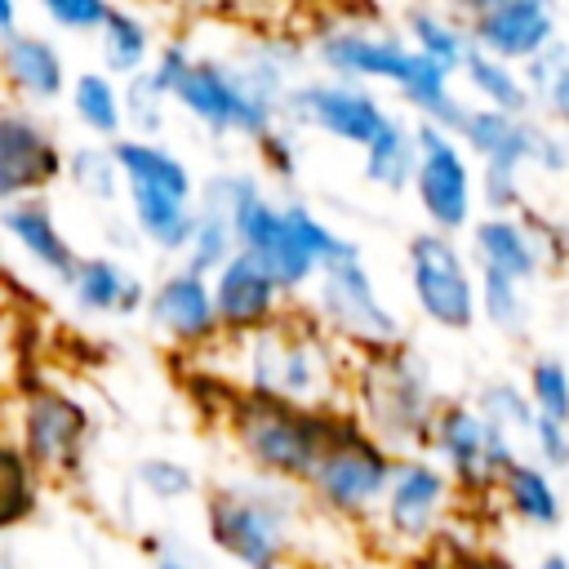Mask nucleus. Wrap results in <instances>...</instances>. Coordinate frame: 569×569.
I'll use <instances>...</instances> for the list:
<instances>
[{"mask_svg": "<svg viewBox=\"0 0 569 569\" xmlns=\"http://www.w3.org/2000/svg\"><path fill=\"white\" fill-rule=\"evenodd\" d=\"M302 62H307V53H302V44H293V40H258V44H249V49L236 58V67L244 71V80H249L267 102H276L280 111H284L289 89L302 80V76H298Z\"/></svg>", "mask_w": 569, "mask_h": 569, "instance_id": "2f4dec72", "label": "nucleus"}, {"mask_svg": "<svg viewBox=\"0 0 569 569\" xmlns=\"http://www.w3.org/2000/svg\"><path fill=\"white\" fill-rule=\"evenodd\" d=\"M413 173H418V120L391 111L378 138L360 151V178L387 196H400L413 187Z\"/></svg>", "mask_w": 569, "mask_h": 569, "instance_id": "bb28decb", "label": "nucleus"}, {"mask_svg": "<svg viewBox=\"0 0 569 569\" xmlns=\"http://www.w3.org/2000/svg\"><path fill=\"white\" fill-rule=\"evenodd\" d=\"M538 418H556V422H569V365L556 356V351H538L529 356L525 373H520Z\"/></svg>", "mask_w": 569, "mask_h": 569, "instance_id": "4c0bfd02", "label": "nucleus"}, {"mask_svg": "<svg viewBox=\"0 0 569 569\" xmlns=\"http://www.w3.org/2000/svg\"><path fill=\"white\" fill-rule=\"evenodd\" d=\"M13 440L44 476V485H76L89 467L93 449V413L89 405L58 382H27L18 391V431Z\"/></svg>", "mask_w": 569, "mask_h": 569, "instance_id": "6e6552de", "label": "nucleus"}, {"mask_svg": "<svg viewBox=\"0 0 569 569\" xmlns=\"http://www.w3.org/2000/svg\"><path fill=\"white\" fill-rule=\"evenodd\" d=\"M67 107L93 142H116V138L129 133V124H124V84L116 76H107L102 67H89V71L71 76Z\"/></svg>", "mask_w": 569, "mask_h": 569, "instance_id": "cd10ccee", "label": "nucleus"}, {"mask_svg": "<svg viewBox=\"0 0 569 569\" xmlns=\"http://www.w3.org/2000/svg\"><path fill=\"white\" fill-rule=\"evenodd\" d=\"M338 409H307V405H293V400L236 391L222 427H227L236 453L249 462L253 476L284 480V485L302 489L316 458L325 453V445L333 436Z\"/></svg>", "mask_w": 569, "mask_h": 569, "instance_id": "39448f33", "label": "nucleus"}, {"mask_svg": "<svg viewBox=\"0 0 569 569\" xmlns=\"http://www.w3.org/2000/svg\"><path fill=\"white\" fill-rule=\"evenodd\" d=\"M405 280L413 311L445 329V333H467L480 320V276L471 262V249L436 227H422L405 244Z\"/></svg>", "mask_w": 569, "mask_h": 569, "instance_id": "0eeeda50", "label": "nucleus"}, {"mask_svg": "<svg viewBox=\"0 0 569 569\" xmlns=\"http://www.w3.org/2000/svg\"><path fill=\"white\" fill-rule=\"evenodd\" d=\"M476 196H480V213H525V173L520 169H502V164H480L476 173Z\"/></svg>", "mask_w": 569, "mask_h": 569, "instance_id": "ea45409f", "label": "nucleus"}, {"mask_svg": "<svg viewBox=\"0 0 569 569\" xmlns=\"http://www.w3.org/2000/svg\"><path fill=\"white\" fill-rule=\"evenodd\" d=\"M565 4H569V0H565Z\"/></svg>", "mask_w": 569, "mask_h": 569, "instance_id": "5fc2aeb1", "label": "nucleus"}, {"mask_svg": "<svg viewBox=\"0 0 569 569\" xmlns=\"http://www.w3.org/2000/svg\"><path fill=\"white\" fill-rule=\"evenodd\" d=\"M462 147L480 164H502V169H538V173H565L569 169V138L560 124L493 107H467L458 124Z\"/></svg>", "mask_w": 569, "mask_h": 569, "instance_id": "4468645a", "label": "nucleus"}, {"mask_svg": "<svg viewBox=\"0 0 569 569\" xmlns=\"http://www.w3.org/2000/svg\"><path fill=\"white\" fill-rule=\"evenodd\" d=\"M93 40H98L102 71L116 76V80H133V76H142V71L151 67L156 49H160L156 36H151V27H147V18L133 13V9H124V4L111 9V18L102 22V31H98Z\"/></svg>", "mask_w": 569, "mask_h": 569, "instance_id": "c85d7f7f", "label": "nucleus"}, {"mask_svg": "<svg viewBox=\"0 0 569 569\" xmlns=\"http://www.w3.org/2000/svg\"><path fill=\"white\" fill-rule=\"evenodd\" d=\"M209 280H213V307H218V325H222L227 342L253 338V333L280 325L293 311L289 293L280 289V280L258 258H249L240 249Z\"/></svg>", "mask_w": 569, "mask_h": 569, "instance_id": "6ab92c4d", "label": "nucleus"}, {"mask_svg": "<svg viewBox=\"0 0 569 569\" xmlns=\"http://www.w3.org/2000/svg\"><path fill=\"white\" fill-rule=\"evenodd\" d=\"M0 569H18V560H13V556H9L4 547H0Z\"/></svg>", "mask_w": 569, "mask_h": 569, "instance_id": "864d4df0", "label": "nucleus"}, {"mask_svg": "<svg viewBox=\"0 0 569 569\" xmlns=\"http://www.w3.org/2000/svg\"><path fill=\"white\" fill-rule=\"evenodd\" d=\"M22 365V320L13 293L0 284V382H9Z\"/></svg>", "mask_w": 569, "mask_h": 569, "instance_id": "49530a36", "label": "nucleus"}, {"mask_svg": "<svg viewBox=\"0 0 569 569\" xmlns=\"http://www.w3.org/2000/svg\"><path fill=\"white\" fill-rule=\"evenodd\" d=\"M493 493H498L502 511H507L516 525L538 529V533L560 529V525H565V516H569V493H565L560 476H556V471H547L542 462L525 458V453L502 471V480H498V489H493Z\"/></svg>", "mask_w": 569, "mask_h": 569, "instance_id": "393cba45", "label": "nucleus"}, {"mask_svg": "<svg viewBox=\"0 0 569 569\" xmlns=\"http://www.w3.org/2000/svg\"><path fill=\"white\" fill-rule=\"evenodd\" d=\"M307 293H311L307 311L316 316V325L329 329L351 356L405 342V320L387 302V293L378 289V280H373V271L365 267L360 253L342 258V262H329Z\"/></svg>", "mask_w": 569, "mask_h": 569, "instance_id": "1a4fd4ad", "label": "nucleus"}, {"mask_svg": "<svg viewBox=\"0 0 569 569\" xmlns=\"http://www.w3.org/2000/svg\"><path fill=\"white\" fill-rule=\"evenodd\" d=\"M413 204L427 227L462 236L480 218V196H476V164L471 151L453 129L422 124L418 120V173H413Z\"/></svg>", "mask_w": 569, "mask_h": 569, "instance_id": "f8f14e48", "label": "nucleus"}, {"mask_svg": "<svg viewBox=\"0 0 569 569\" xmlns=\"http://www.w3.org/2000/svg\"><path fill=\"white\" fill-rule=\"evenodd\" d=\"M67 89H71V71L53 36L18 31L0 40V93H4L0 102L40 111V107L67 102Z\"/></svg>", "mask_w": 569, "mask_h": 569, "instance_id": "412c9836", "label": "nucleus"}, {"mask_svg": "<svg viewBox=\"0 0 569 569\" xmlns=\"http://www.w3.org/2000/svg\"><path fill=\"white\" fill-rule=\"evenodd\" d=\"M67 298L80 316H138L147 311L151 284L116 253H84L67 280Z\"/></svg>", "mask_w": 569, "mask_h": 569, "instance_id": "b1692460", "label": "nucleus"}, {"mask_svg": "<svg viewBox=\"0 0 569 569\" xmlns=\"http://www.w3.org/2000/svg\"><path fill=\"white\" fill-rule=\"evenodd\" d=\"M44 502V476L31 467L13 436H0V538L31 525Z\"/></svg>", "mask_w": 569, "mask_h": 569, "instance_id": "c756f323", "label": "nucleus"}, {"mask_svg": "<svg viewBox=\"0 0 569 569\" xmlns=\"http://www.w3.org/2000/svg\"><path fill=\"white\" fill-rule=\"evenodd\" d=\"M476 49L525 67L533 53H542L551 40H560V0H502L485 18L471 22Z\"/></svg>", "mask_w": 569, "mask_h": 569, "instance_id": "4be33fe9", "label": "nucleus"}, {"mask_svg": "<svg viewBox=\"0 0 569 569\" xmlns=\"http://www.w3.org/2000/svg\"><path fill=\"white\" fill-rule=\"evenodd\" d=\"M133 485L151 502H160V507H173V502H187V498L200 493V476L182 458H173V453H147V458H138Z\"/></svg>", "mask_w": 569, "mask_h": 569, "instance_id": "e433bc0d", "label": "nucleus"}, {"mask_svg": "<svg viewBox=\"0 0 569 569\" xmlns=\"http://www.w3.org/2000/svg\"><path fill=\"white\" fill-rule=\"evenodd\" d=\"M453 480L449 471L431 458V453H405L396 458L387 498L378 507V525L396 538V542H422L436 533V525L445 520L449 502H453Z\"/></svg>", "mask_w": 569, "mask_h": 569, "instance_id": "a211bd4d", "label": "nucleus"}, {"mask_svg": "<svg viewBox=\"0 0 569 569\" xmlns=\"http://www.w3.org/2000/svg\"><path fill=\"white\" fill-rule=\"evenodd\" d=\"M169 107H173V102H169L164 93H156L142 76L124 80V124H129V133H138V138H160Z\"/></svg>", "mask_w": 569, "mask_h": 569, "instance_id": "a19ab883", "label": "nucleus"}, {"mask_svg": "<svg viewBox=\"0 0 569 569\" xmlns=\"http://www.w3.org/2000/svg\"><path fill=\"white\" fill-rule=\"evenodd\" d=\"M67 182L84 200H93V204H116L124 196V178H120V164H116L111 142L67 147Z\"/></svg>", "mask_w": 569, "mask_h": 569, "instance_id": "473e14b6", "label": "nucleus"}, {"mask_svg": "<svg viewBox=\"0 0 569 569\" xmlns=\"http://www.w3.org/2000/svg\"><path fill=\"white\" fill-rule=\"evenodd\" d=\"M236 253V231H231V218L213 204H196V227H191V244L182 253V267L200 271V276H213L227 258Z\"/></svg>", "mask_w": 569, "mask_h": 569, "instance_id": "c9c22d12", "label": "nucleus"}, {"mask_svg": "<svg viewBox=\"0 0 569 569\" xmlns=\"http://www.w3.org/2000/svg\"><path fill=\"white\" fill-rule=\"evenodd\" d=\"M467 249L476 271L489 276H507L520 284H533L547 276L551 253H547V236L533 209L525 213H480L467 227Z\"/></svg>", "mask_w": 569, "mask_h": 569, "instance_id": "aec40b11", "label": "nucleus"}, {"mask_svg": "<svg viewBox=\"0 0 569 569\" xmlns=\"http://www.w3.org/2000/svg\"><path fill=\"white\" fill-rule=\"evenodd\" d=\"M0 231H4V240H9L40 276L58 280L62 289H67V280L76 276L80 258H84V253L71 244V236L62 231V222H58V213H53V204H49L44 196L18 200V204H0Z\"/></svg>", "mask_w": 569, "mask_h": 569, "instance_id": "5701e85b", "label": "nucleus"}, {"mask_svg": "<svg viewBox=\"0 0 569 569\" xmlns=\"http://www.w3.org/2000/svg\"><path fill=\"white\" fill-rule=\"evenodd\" d=\"M413 58L418 53L409 49L405 36L382 27H360V22H333L311 40V62L320 67V76L356 80V84L400 89Z\"/></svg>", "mask_w": 569, "mask_h": 569, "instance_id": "dca6fc26", "label": "nucleus"}, {"mask_svg": "<svg viewBox=\"0 0 569 569\" xmlns=\"http://www.w3.org/2000/svg\"><path fill=\"white\" fill-rule=\"evenodd\" d=\"M302 489L267 476L227 480L204 493V533L236 569H284L298 547Z\"/></svg>", "mask_w": 569, "mask_h": 569, "instance_id": "7ed1b4c3", "label": "nucleus"}, {"mask_svg": "<svg viewBox=\"0 0 569 569\" xmlns=\"http://www.w3.org/2000/svg\"><path fill=\"white\" fill-rule=\"evenodd\" d=\"M471 89V107H493V111H511V116H529L533 111V93L520 76V67L476 49L458 76Z\"/></svg>", "mask_w": 569, "mask_h": 569, "instance_id": "7c9ffc66", "label": "nucleus"}, {"mask_svg": "<svg viewBox=\"0 0 569 569\" xmlns=\"http://www.w3.org/2000/svg\"><path fill=\"white\" fill-rule=\"evenodd\" d=\"M142 316L169 347L191 351V356L218 351L227 342L222 325H218V307H213V280L182 262L151 280V298H147Z\"/></svg>", "mask_w": 569, "mask_h": 569, "instance_id": "f3484780", "label": "nucleus"}, {"mask_svg": "<svg viewBox=\"0 0 569 569\" xmlns=\"http://www.w3.org/2000/svg\"><path fill=\"white\" fill-rule=\"evenodd\" d=\"M173 107L187 120H196L204 133L244 138V142H258L267 129H276L284 120V111L276 102H267L244 80L236 58H213V53L191 58V67L182 71V80L173 89Z\"/></svg>", "mask_w": 569, "mask_h": 569, "instance_id": "9d476101", "label": "nucleus"}, {"mask_svg": "<svg viewBox=\"0 0 569 569\" xmlns=\"http://www.w3.org/2000/svg\"><path fill=\"white\" fill-rule=\"evenodd\" d=\"M258 160H262V173L267 178H276V182H293L298 178V169H302V147H298V129L293 124H276V129H267L258 142Z\"/></svg>", "mask_w": 569, "mask_h": 569, "instance_id": "79ce46f5", "label": "nucleus"}, {"mask_svg": "<svg viewBox=\"0 0 569 569\" xmlns=\"http://www.w3.org/2000/svg\"><path fill=\"white\" fill-rule=\"evenodd\" d=\"M529 569H569V551H542Z\"/></svg>", "mask_w": 569, "mask_h": 569, "instance_id": "603ef678", "label": "nucleus"}, {"mask_svg": "<svg viewBox=\"0 0 569 569\" xmlns=\"http://www.w3.org/2000/svg\"><path fill=\"white\" fill-rule=\"evenodd\" d=\"M191 49L182 44V40H160V49H156V58H151V67L142 71V80L156 89V93H164L169 102H173V89H178V80H182V71L191 67Z\"/></svg>", "mask_w": 569, "mask_h": 569, "instance_id": "a18cd8bd", "label": "nucleus"}, {"mask_svg": "<svg viewBox=\"0 0 569 569\" xmlns=\"http://www.w3.org/2000/svg\"><path fill=\"white\" fill-rule=\"evenodd\" d=\"M471 405H476L507 440H516V445H525L529 431H533V422H538V409H533L525 382H516V378H489V382H480L476 396H471Z\"/></svg>", "mask_w": 569, "mask_h": 569, "instance_id": "72a5a7b5", "label": "nucleus"}, {"mask_svg": "<svg viewBox=\"0 0 569 569\" xmlns=\"http://www.w3.org/2000/svg\"><path fill=\"white\" fill-rule=\"evenodd\" d=\"M347 409L396 458L427 453L431 422H436V409H440V391H436L431 365L422 360L418 347H409V338L391 342V347H378V351L351 356Z\"/></svg>", "mask_w": 569, "mask_h": 569, "instance_id": "f03ea898", "label": "nucleus"}, {"mask_svg": "<svg viewBox=\"0 0 569 569\" xmlns=\"http://www.w3.org/2000/svg\"><path fill=\"white\" fill-rule=\"evenodd\" d=\"M31 4L53 31H67V36H98L116 9V0H31Z\"/></svg>", "mask_w": 569, "mask_h": 569, "instance_id": "58836bf2", "label": "nucleus"}, {"mask_svg": "<svg viewBox=\"0 0 569 569\" xmlns=\"http://www.w3.org/2000/svg\"><path fill=\"white\" fill-rule=\"evenodd\" d=\"M440 9H449L453 18H462V22H476V18H485L489 9H498L502 0H436Z\"/></svg>", "mask_w": 569, "mask_h": 569, "instance_id": "8fccbe9b", "label": "nucleus"}, {"mask_svg": "<svg viewBox=\"0 0 569 569\" xmlns=\"http://www.w3.org/2000/svg\"><path fill=\"white\" fill-rule=\"evenodd\" d=\"M67 182V147L53 124L18 102H0V204L36 200Z\"/></svg>", "mask_w": 569, "mask_h": 569, "instance_id": "2eb2a0df", "label": "nucleus"}, {"mask_svg": "<svg viewBox=\"0 0 569 569\" xmlns=\"http://www.w3.org/2000/svg\"><path fill=\"white\" fill-rule=\"evenodd\" d=\"M569 71V40L560 36V40H551L542 53H533L525 67H520V76H525V84H529V93H533V107L542 111V102H547V93L560 84V76Z\"/></svg>", "mask_w": 569, "mask_h": 569, "instance_id": "37998d69", "label": "nucleus"}, {"mask_svg": "<svg viewBox=\"0 0 569 569\" xmlns=\"http://www.w3.org/2000/svg\"><path fill=\"white\" fill-rule=\"evenodd\" d=\"M111 151L124 178V204H129L133 231L156 253L182 262L196 227V204H200V182L191 164L164 138L124 133L111 142Z\"/></svg>", "mask_w": 569, "mask_h": 569, "instance_id": "20e7f679", "label": "nucleus"}, {"mask_svg": "<svg viewBox=\"0 0 569 569\" xmlns=\"http://www.w3.org/2000/svg\"><path fill=\"white\" fill-rule=\"evenodd\" d=\"M391 471H396V453L378 436H369L360 418L342 405L333 436L316 458L302 493L333 520H369L387 498Z\"/></svg>", "mask_w": 569, "mask_h": 569, "instance_id": "423d86ee", "label": "nucleus"}, {"mask_svg": "<svg viewBox=\"0 0 569 569\" xmlns=\"http://www.w3.org/2000/svg\"><path fill=\"white\" fill-rule=\"evenodd\" d=\"M413 53H422L427 62H436L440 71H449L453 80L462 76L467 58L476 53V36H471V22L453 18L449 9L440 4H409L405 9V31Z\"/></svg>", "mask_w": 569, "mask_h": 569, "instance_id": "a878e982", "label": "nucleus"}, {"mask_svg": "<svg viewBox=\"0 0 569 569\" xmlns=\"http://www.w3.org/2000/svg\"><path fill=\"white\" fill-rule=\"evenodd\" d=\"M525 449H529L525 458H533V462H542L547 471L565 476V471H569V422L538 418L533 431H529V440H525Z\"/></svg>", "mask_w": 569, "mask_h": 569, "instance_id": "c03bdc74", "label": "nucleus"}, {"mask_svg": "<svg viewBox=\"0 0 569 569\" xmlns=\"http://www.w3.org/2000/svg\"><path fill=\"white\" fill-rule=\"evenodd\" d=\"M542 111H547V116H551V120H556V124L569 133V71H565V76H560V84L547 93Z\"/></svg>", "mask_w": 569, "mask_h": 569, "instance_id": "09e8293b", "label": "nucleus"}, {"mask_svg": "<svg viewBox=\"0 0 569 569\" xmlns=\"http://www.w3.org/2000/svg\"><path fill=\"white\" fill-rule=\"evenodd\" d=\"M476 276H480V320L507 338H520L533 320L529 284L507 280V276H489V271H476Z\"/></svg>", "mask_w": 569, "mask_h": 569, "instance_id": "f704fd0d", "label": "nucleus"}, {"mask_svg": "<svg viewBox=\"0 0 569 569\" xmlns=\"http://www.w3.org/2000/svg\"><path fill=\"white\" fill-rule=\"evenodd\" d=\"M222 347L231 351V382L240 391L293 400L307 409L347 405L351 351L329 329H320L311 311H289L280 325Z\"/></svg>", "mask_w": 569, "mask_h": 569, "instance_id": "f257e3e1", "label": "nucleus"}, {"mask_svg": "<svg viewBox=\"0 0 569 569\" xmlns=\"http://www.w3.org/2000/svg\"><path fill=\"white\" fill-rule=\"evenodd\" d=\"M391 120V107L373 84L333 80V76H302L284 98V124L298 133H320L329 142L365 151L378 129Z\"/></svg>", "mask_w": 569, "mask_h": 569, "instance_id": "ddd939ff", "label": "nucleus"}, {"mask_svg": "<svg viewBox=\"0 0 569 569\" xmlns=\"http://www.w3.org/2000/svg\"><path fill=\"white\" fill-rule=\"evenodd\" d=\"M18 13H22L18 0H0V40H9V36L22 31V27H18Z\"/></svg>", "mask_w": 569, "mask_h": 569, "instance_id": "3c124183", "label": "nucleus"}, {"mask_svg": "<svg viewBox=\"0 0 569 569\" xmlns=\"http://www.w3.org/2000/svg\"><path fill=\"white\" fill-rule=\"evenodd\" d=\"M142 551H147L151 569H209L187 542H178V538H169V533H147V538H142Z\"/></svg>", "mask_w": 569, "mask_h": 569, "instance_id": "de8ad7c7", "label": "nucleus"}, {"mask_svg": "<svg viewBox=\"0 0 569 569\" xmlns=\"http://www.w3.org/2000/svg\"><path fill=\"white\" fill-rule=\"evenodd\" d=\"M427 453L449 471L458 493L485 498L498 489L502 471L520 458V445L507 440L471 400H440Z\"/></svg>", "mask_w": 569, "mask_h": 569, "instance_id": "9b49d317", "label": "nucleus"}]
</instances>
